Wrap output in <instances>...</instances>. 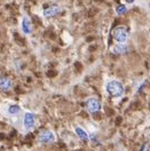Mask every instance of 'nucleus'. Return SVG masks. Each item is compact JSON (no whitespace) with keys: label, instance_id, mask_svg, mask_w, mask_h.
Returning a JSON list of instances; mask_svg holds the SVG:
<instances>
[{"label":"nucleus","instance_id":"ddd939ff","mask_svg":"<svg viewBox=\"0 0 150 151\" xmlns=\"http://www.w3.org/2000/svg\"><path fill=\"white\" fill-rule=\"evenodd\" d=\"M128 9H130V7L122 2V4H119V5H117L115 7V13L117 15H124V14H126L128 12Z\"/></svg>","mask_w":150,"mask_h":151},{"label":"nucleus","instance_id":"20e7f679","mask_svg":"<svg viewBox=\"0 0 150 151\" xmlns=\"http://www.w3.org/2000/svg\"><path fill=\"white\" fill-rule=\"evenodd\" d=\"M111 37L115 44H127L130 39V32L125 27H117L112 30Z\"/></svg>","mask_w":150,"mask_h":151},{"label":"nucleus","instance_id":"f8f14e48","mask_svg":"<svg viewBox=\"0 0 150 151\" xmlns=\"http://www.w3.org/2000/svg\"><path fill=\"white\" fill-rule=\"evenodd\" d=\"M147 83H148V79H141L139 81H136L135 85H134V92H133V94L134 95L139 94L141 91L143 89V87L147 85Z\"/></svg>","mask_w":150,"mask_h":151},{"label":"nucleus","instance_id":"2eb2a0df","mask_svg":"<svg viewBox=\"0 0 150 151\" xmlns=\"http://www.w3.org/2000/svg\"><path fill=\"white\" fill-rule=\"evenodd\" d=\"M136 2V0H123V4H125V5H127L128 7L132 6V5H134Z\"/></svg>","mask_w":150,"mask_h":151},{"label":"nucleus","instance_id":"f03ea898","mask_svg":"<svg viewBox=\"0 0 150 151\" xmlns=\"http://www.w3.org/2000/svg\"><path fill=\"white\" fill-rule=\"evenodd\" d=\"M104 93L110 99H120L125 94V86L119 79L108 78L103 84Z\"/></svg>","mask_w":150,"mask_h":151},{"label":"nucleus","instance_id":"9b49d317","mask_svg":"<svg viewBox=\"0 0 150 151\" xmlns=\"http://www.w3.org/2000/svg\"><path fill=\"white\" fill-rule=\"evenodd\" d=\"M110 52L115 55H124L130 52L128 44H113L110 47Z\"/></svg>","mask_w":150,"mask_h":151},{"label":"nucleus","instance_id":"0eeeda50","mask_svg":"<svg viewBox=\"0 0 150 151\" xmlns=\"http://www.w3.org/2000/svg\"><path fill=\"white\" fill-rule=\"evenodd\" d=\"M63 12V7L60 5H50L46 8L41 9L40 12V16L44 19H50L56 17L57 15H60Z\"/></svg>","mask_w":150,"mask_h":151},{"label":"nucleus","instance_id":"f257e3e1","mask_svg":"<svg viewBox=\"0 0 150 151\" xmlns=\"http://www.w3.org/2000/svg\"><path fill=\"white\" fill-rule=\"evenodd\" d=\"M16 125L19 126V131L23 134H28V133L35 131L39 125V119H38L37 113H35L33 111H30V110H24L23 113L17 119Z\"/></svg>","mask_w":150,"mask_h":151},{"label":"nucleus","instance_id":"6e6552de","mask_svg":"<svg viewBox=\"0 0 150 151\" xmlns=\"http://www.w3.org/2000/svg\"><path fill=\"white\" fill-rule=\"evenodd\" d=\"M19 30L22 32L23 36H31L33 32V25H32V21L29 17L27 14H23L21 21H19Z\"/></svg>","mask_w":150,"mask_h":151},{"label":"nucleus","instance_id":"4468645a","mask_svg":"<svg viewBox=\"0 0 150 151\" xmlns=\"http://www.w3.org/2000/svg\"><path fill=\"white\" fill-rule=\"evenodd\" d=\"M22 66H23V61L22 60H15V62H14V68L17 70V71H21L22 70Z\"/></svg>","mask_w":150,"mask_h":151},{"label":"nucleus","instance_id":"9d476101","mask_svg":"<svg viewBox=\"0 0 150 151\" xmlns=\"http://www.w3.org/2000/svg\"><path fill=\"white\" fill-rule=\"evenodd\" d=\"M13 79L8 76H0V92H9L13 88Z\"/></svg>","mask_w":150,"mask_h":151},{"label":"nucleus","instance_id":"7ed1b4c3","mask_svg":"<svg viewBox=\"0 0 150 151\" xmlns=\"http://www.w3.org/2000/svg\"><path fill=\"white\" fill-rule=\"evenodd\" d=\"M23 108L17 103H8L6 104L4 108H2V113L10 119H14L15 123L17 122V119L19 118V116L23 113Z\"/></svg>","mask_w":150,"mask_h":151},{"label":"nucleus","instance_id":"39448f33","mask_svg":"<svg viewBox=\"0 0 150 151\" xmlns=\"http://www.w3.org/2000/svg\"><path fill=\"white\" fill-rule=\"evenodd\" d=\"M85 108H86V110H87L88 113L95 114V113L101 112L103 110V104H102V102L99 99H96L94 96H91V97H88L85 101Z\"/></svg>","mask_w":150,"mask_h":151},{"label":"nucleus","instance_id":"423d86ee","mask_svg":"<svg viewBox=\"0 0 150 151\" xmlns=\"http://www.w3.org/2000/svg\"><path fill=\"white\" fill-rule=\"evenodd\" d=\"M56 140V134L52 129H41L37 135V141L40 144H52L55 143Z\"/></svg>","mask_w":150,"mask_h":151},{"label":"nucleus","instance_id":"1a4fd4ad","mask_svg":"<svg viewBox=\"0 0 150 151\" xmlns=\"http://www.w3.org/2000/svg\"><path fill=\"white\" fill-rule=\"evenodd\" d=\"M72 129H74L75 135L80 140V141L89 142V133L87 132L84 127H81L80 125H75V126L72 127Z\"/></svg>","mask_w":150,"mask_h":151}]
</instances>
